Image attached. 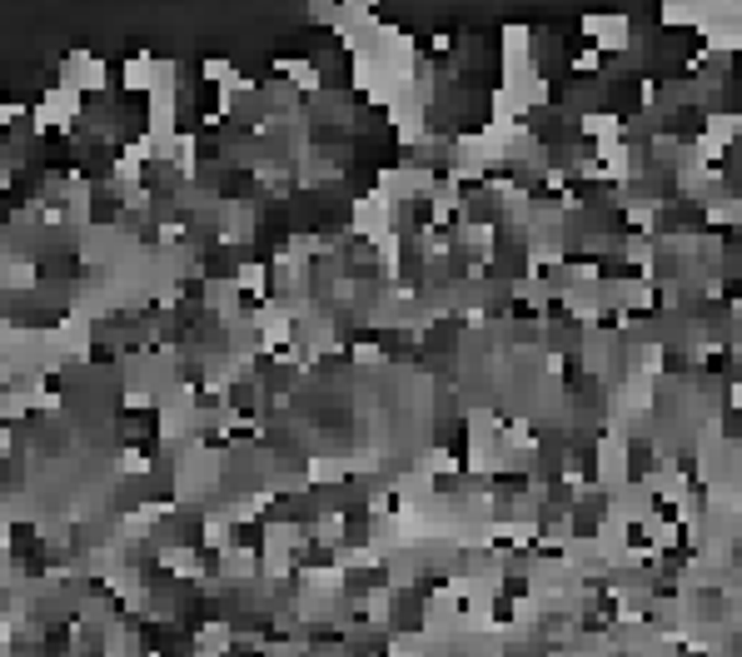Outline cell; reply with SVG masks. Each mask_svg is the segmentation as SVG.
Instances as JSON below:
<instances>
[{
  "label": "cell",
  "instance_id": "6da1fadb",
  "mask_svg": "<svg viewBox=\"0 0 742 657\" xmlns=\"http://www.w3.org/2000/svg\"><path fill=\"white\" fill-rule=\"evenodd\" d=\"M583 35L598 45V55L628 50V45H633V21H623V15H588V21H583Z\"/></svg>",
  "mask_w": 742,
  "mask_h": 657
}]
</instances>
